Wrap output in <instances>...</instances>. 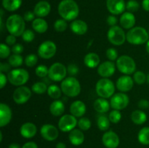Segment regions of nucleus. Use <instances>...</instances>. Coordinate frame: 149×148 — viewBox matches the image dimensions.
Wrapping results in <instances>:
<instances>
[{"instance_id": "aec40b11", "label": "nucleus", "mask_w": 149, "mask_h": 148, "mask_svg": "<svg viewBox=\"0 0 149 148\" xmlns=\"http://www.w3.org/2000/svg\"><path fill=\"white\" fill-rule=\"evenodd\" d=\"M51 11V5L46 0H42L36 4L33 8V12L37 17H47Z\"/></svg>"}, {"instance_id": "a878e982", "label": "nucleus", "mask_w": 149, "mask_h": 148, "mask_svg": "<svg viewBox=\"0 0 149 148\" xmlns=\"http://www.w3.org/2000/svg\"><path fill=\"white\" fill-rule=\"evenodd\" d=\"M93 107H94L95 110L98 113L104 114L110 110V102L108 101L107 99L99 97L95 100L94 103H93Z\"/></svg>"}, {"instance_id": "58836bf2", "label": "nucleus", "mask_w": 149, "mask_h": 148, "mask_svg": "<svg viewBox=\"0 0 149 148\" xmlns=\"http://www.w3.org/2000/svg\"><path fill=\"white\" fill-rule=\"evenodd\" d=\"M147 75L143 71H135L133 74V80L138 85H142L146 82Z\"/></svg>"}, {"instance_id": "c85d7f7f", "label": "nucleus", "mask_w": 149, "mask_h": 148, "mask_svg": "<svg viewBox=\"0 0 149 148\" xmlns=\"http://www.w3.org/2000/svg\"><path fill=\"white\" fill-rule=\"evenodd\" d=\"M32 28L38 33H45L48 29V23L45 19L42 17L35 18L32 22Z\"/></svg>"}, {"instance_id": "6e6d98bb", "label": "nucleus", "mask_w": 149, "mask_h": 148, "mask_svg": "<svg viewBox=\"0 0 149 148\" xmlns=\"http://www.w3.org/2000/svg\"><path fill=\"white\" fill-rule=\"evenodd\" d=\"M7 81H8L7 76H6V75L4 73L0 72V89H2L5 86L6 84H7Z\"/></svg>"}, {"instance_id": "412c9836", "label": "nucleus", "mask_w": 149, "mask_h": 148, "mask_svg": "<svg viewBox=\"0 0 149 148\" xmlns=\"http://www.w3.org/2000/svg\"><path fill=\"white\" fill-rule=\"evenodd\" d=\"M135 22H136V19H135V15L133 13L130 12H125L122 13L119 18V23H120L121 27L125 29H127V30L135 27Z\"/></svg>"}, {"instance_id": "09e8293b", "label": "nucleus", "mask_w": 149, "mask_h": 148, "mask_svg": "<svg viewBox=\"0 0 149 148\" xmlns=\"http://www.w3.org/2000/svg\"><path fill=\"white\" fill-rule=\"evenodd\" d=\"M12 52L13 54H16V55H20L21 53H23V50H24V47H23V45L21 44H15V45H13L11 48Z\"/></svg>"}, {"instance_id": "8fccbe9b", "label": "nucleus", "mask_w": 149, "mask_h": 148, "mask_svg": "<svg viewBox=\"0 0 149 148\" xmlns=\"http://www.w3.org/2000/svg\"><path fill=\"white\" fill-rule=\"evenodd\" d=\"M106 22H107V24L109 25L110 27H113V26H117L118 19L117 17H116V15H111L108 16L107 19H106Z\"/></svg>"}, {"instance_id": "79ce46f5", "label": "nucleus", "mask_w": 149, "mask_h": 148, "mask_svg": "<svg viewBox=\"0 0 149 148\" xmlns=\"http://www.w3.org/2000/svg\"><path fill=\"white\" fill-rule=\"evenodd\" d=\"M108 117H109L111 123H118L119 122H120L121 119H122V113H121L120 110H113H113L109 113Z\"/></svg>"}, {"instance_id": "7c9ffc66", "label": "nucleus", "mask_w": 149, "mask_h": 148, "mask_svg": "<svg viewBox=\"0 0 149 148\" xmlns=\"http://www.w3.org/2000/svg\"><path fill=\"white\" fill-rule=\"evenodd\" d=\"M22 0H2L3 8L8 12H15L22 5Z\"/></svg>"}, {"instance_id": "a19ab883", "label": "nucleus", "mask_w": 149, "mask_h": 148, "mask_svg": "<svg viewBox=\"0 0 149 148\" xmlns=\"http://www.w3.org/2000/svg\"><path fill=\"white\" fill-rule=\"evenodd\" d=\"M48 73H49V68L45 65H39L35 69V73L39 78H44L45 77L48 76Z\"/></svg>"}, {"instance_id": "4be33fe9", "label": "nucleus", "mask_w": 149, "mask_h": 148, "mask_svg": "<svg viewBox=\"0 0 149 148\" xmlns=\"http://www.w3.org/2000/svg\"><path fill=\"white\" fill-rule=\"evenodd\" d=\"M69 111L71 115L76 118H81L87 111V107L84 102L81 100H76L70 105Z\"/></svg>"}, {"instance_id": "4468645a", "label": "nucleus", "mask_w": 149, "mask_h": 148, "mask_svg": "<svg viewBox=\"0 0 149 148\" xmlns=\"http://www.w3.org/2000/svg\"><path fill=\"white\" fill-rule=\"evenodd\" d=\"M40 134L42 137L48 142H52L58 139L59 136L58 129L50 123L44 124L40 129Z\"/></svg>"}, {"instance_id": "ddd939ff", "label": "nucleus", "mask_w": 149, "mask_h": 148, "mask_svg": "<svg viewBox=\"0 0 149 148\" xmlns=\"http://www.w3.org/2000/svg\"><path fill=\"white\" fill-rule=\"evenodd\" d=\"M32 91L26 86H17L13 91V98L17 104H23L31 97Z\"/></svg>"}, {"instance_id": "1a4fd4ad", "label": "nucleus", "mask_w": 149, "mask_h": 148, "mask_svg": "<svg viewBox=\"0 0 149 148\" xmlns=\"http://www.w3.org/2000/svg\"><path fill=\"white\" fill-rule=\"evenodd\" d=\"M67 67L61 62H55L49 68L48 77L55 82H61L66 78Z\"/></svg>"}, {"instance_id": "c756f323", "label": "nucleus", "mask_w": 149, "mask_h": 148, "mask_svg": "<svg viewBox=\"0 0 149 148\" xmlns=\"http://www.w3.org/2000/svg\"><path fill=\"white\" fill-rule=\"evenodd\" d=\"M131 120L136 125H143L147 120V115L143 110H135L131 113Z\"/></svg>"}, {"instance_id": "ea45409f", "label": "nucleus", "mask_w": 149, "mask_h": 148, "mask_svg": "<svg viewBox=\"0 0 149 148\" xmlns=\"http://www.w3.org/2000/svg\"><path fill=\"white\" fill-rule=\"evenodd\" d=\"M38 56L35 54H29L25 57L24 63L29 68H33L37 64Z\"/></svg>"}, {"instance_id": "e433bc0d", "label": "nucleus", "mask_w": 149, "mask_h": 148, "mask_svg": "<svg viewBox=\"0 0 149 148\" xmlns=\"http://www.w3.org/2000/svg\"><path fill=\"white\" fill-rule=\"evenodd\" d=\"M67 28H68V23H67V21L63 18L58 19V20H55V22L54 23V29H55L57 32L62 33V32H64L65 30H66Z\"/></svg>"}, {"instance_id": "9d476101", "label": "nucleus", "mask_w": 149, "mask_h": 148, "mask_svg": "<svg viewBox=\"0 0 149 148\" xmlns=\"http://www.w3.org/2000/svg\"><path fill=\"white\" fill-rule=\"evenodd\" d=\"M57 52V46L52 41L47 40L42 42L38 47V56L44 59L53 57Z\"/></svg>"}, {"instance_id": "a211bd4d", "label": "nucleus", "mask_w": 149, "mask_h": 148, "mask_svg": "<svg viewBox=\"0 0 149 148\" xmlns=\"http://www.w3.org/2000/svg\"><path fill=\"white\" fill-rule=\"evenodd\" d=\"M133 78L129 75H123L119 77L116 83V87L120 92L126 93L130 91L134 86Z\"/></svg>"}, {"instance_id": "6e6552de", "label": "nucleus", "mask_w": 149, "mask_h": 148, "mask_svg": "<svg viewBox=\"0 0 149 148\" xmlns=\"http://www.w3.org/2000/svg\"><path fill=\"white\" fill-rule=\"evenodd\" d=\"M109 41L115 46H121L127 41V33L123 28L119 26L110 27L107 33Z\"/></svg>"}, {"instance_id": "bb28decb", "label": "nucleus", "mask_w": 149, "mask_h": 148, "mask_svg": "<svg viewBox=\"0 0 149 148\" xmlns=\"http://www.w3.org/2000/svg\"><path fill=\"white\" fill-rule=\"evenodd\" d=\"M65 104L61 100H55L49 105V112L55 117L62 116L65 112Z\"/></svg>"}, {"instance_id": "864d4df0", "label": "nucleus", "mask_w": 149, "mask_h": 148, "mask_svg": "<svg viewBox=\"0 0 149 148\" xmlns=\"http://www.w3.org/2000/svg\"><path fill=\"white\" fill-rule=\"evenodd\" d=\"M5 44L10 46H13L16 43V36L14 35L9 34L5 39Z\"/></svg>"}, {"instance_id": "2f4dec72", "label": "nucleus", "mask_w": 149, "mask_h": 148, "mask_svg": "<svg viewBox=\"0 0 149 148\" xmlns=\"http://www.w3.org/2000/svg\"><path fill=\"white\" fill-rule=\"evenodd\" d=\"M48 96L53 100H59L62 95V90L61 87L58 86L56 84H51L48 86L47 89Z\"/></svg>"}, {"instance_id": "393cba45", "label": "nucleus", "mask_w": 149, "mask_h": 148, "mask_svg": "<svg viewBox=\"0 0 149 148\" xmlns=\"http://www.w3.org/2000/svg\"><path fill=\"white\" fill-rule=\"evenodd\" d=\"M83 131L79 129H74L69 132L68 139L70 142L74 146H79L84 142V134Z\"/></svg>"}, {"instance_id": "9b49d317", "label": "nucleus", "mask_w": 149, "mask_h": 148, "mask_svg": "<svg viewBox=\"0 0 149 148\" xmlns=\"http://www.w3.org/2000/svg\"><path fill=\"white\" fill-rule=\"evenodd\" d=\"M78 123V120L73 115L65 114L61 116L58 120V126L60 131L63 132H70L74 129Z\"/></svg>"}, {"instance_id": "0e129e2a", "label": "nucleus", "mask_w": 149, "mask_h": 148, "mask_svg": "<svg viewBox=\"0 0 149 148\" xmlns=\"http://www.w3.org/2000/svg\"><path fill=\"white\" fill-rule=\"evenodd\" d=\"M146 82L149 84V73H148V75H147V78H146Z\"/></svg>"}, {"instance_id": "72a5a7b5", "label": "nucleus", "mask_w": 149, "mask_h": 148, "mask_svg": "<svg viewBox=\"0 0 149 148\" xmlns=\"http://www.w3.org/2000/svg\"><path fill=\"white\" fill-rule=\"evenodd\" d=\"M138 140L143 145H149V127L146 126L139 131Z\"/></svg>"}, {"instance_id": "e2e57ef3", "label": "nucleus", "mask_w": 149, "mask_h": 148, "mask_svg": "<svg viewBox=\"0 0 149 148\" xmlns=\"http://www.w3.org/2000/svg\"><path fill=\"white\" fill-rule=\"evenodd\" d=\"M3 139V135H2V131H0V142H2Z\"/></svg>"}, {"instance_id": "f704fd0d", "label": "nucleus", "mask_w": 149, "mask_h": 148, "mask_svg": "<svg viewBox=\"0 0 149 148\" xmlns=\"http://www.w3.org/2000/svg\"><path fill=\"white\" fill-rule=\"evenodd\" d=\"M48 86L43 81L34 83L31 86V91L36 94H43L47 91Z\"/></svg>"}, {"instance_id": "423d86ee", "label": "nucleus", "mask_w": 149, "mask_h": 148, "mask_svg": "<svg viewBox=\"0 0 149 148\" xmlns=\"http://www.w3.org/2000/svg\"><path fill=\"white\" fill-rule=\"evenodd\" d=\"M116 68L124 75L134 74L136 71V62L132 57L127 55L119 57L116 62Z\"/></svg>"}, {"instance_id": "c9c22d12", "label": "nucleus", "mask_w": 149, "mask_h": 148, "mask_svg": "<svg viewBox=\"0 0 149 148\" xmlns=\"http://www.w3.org/2000/svg\"><path fill=\"white\" fill-rule=\"evenodd\" d=\"M8 62L13 68H18L23 65V58L20 55L13 54L8 58Z\"/></svg>"}, {"instance_id": "39448f33", "label": "nucleus", "mask_w": 149, "mask_h": 148, "mask_svg": "<svg viewBox=\"0 0 149 148\" xmlns=\"http://www.w3.org/2000/svg\"><path fill=\"white\" fill-rule=\"evenodd\" d=\"M116 85L113 81L107 78H102L97 81L95 85V91L100 97L111 98L115 94Z\"/></svg>"}, {"instance_id": "603ef678", "label": "nucleus", "mask_w": 149, "mask_h": 148, "mask_svg": "<svg viewBox=\"0 0 149 148\" xmlns=\"http://www.w3.org/2000/svg\"><path fill=\"white\" fill-rule=\"evenodd\" d=\"M138 107L142 110H147V109L149 108V101L145 100V99H141V100L138 101Z\"/></svg>"}, {"instance_id": "5701e85b", "label": "nucleus", "mask_w": 149, "mask_h": 148, "mask_svg": "<svg viewBox=\"0 0 149 148\" xmlns=\"http://www.w3.org/2000/svg\"><path fill=\"white\" fill-rule=\"evenodd\" d=\"M70 28H71V31L75 33L76 35L82 36V35L85 34L88 30V26L84 20L76 19L71 23Z\"/></svg>"}, {"instance_id": "f03ea898", "label": "nucleus", "mask_w": 149, "mask_h": 148, "mask_svg": "<svg viewBox=\"0 0 149 148\" xmlns=\"http://www.w3.org/2000/svg\"><path fill=\"white\" fill-rule=\"evenodd\" d=\"M6 28L10 34L21 36L26 30V21L20 15L14 14L9 16L6 20Z\"/></svg>"}, {"instance_id": "5fc2aeb1", "label": "nucleus", "mask_w": 149, "mask_h": 148, "mask_svg": "<svg viewBox=\"0 0 149 148\" xmlns=\"http://www.w3.org/2000/svg\"><path fill=\"white\" fill-rule=\"evenodd\" d=\"M11 65L9 64V62H1L0 63V72L1 73H8L11 71Z\"/></svg>"}, {"instance_id": "dca6fc26", "label": "nucleus", "mask_w": 149, "mask_h": 148, "mask_svg": "<svg viewBox=\"0 0 149 148\" xmlns=\"http://www.w3.org/2000/svg\"><path fill=\"white\" fill-rule=\"evenodd\" d=\"M102 142L107 148H117L120 143V139L116 133L113 131H107L102 136Z\"/></svg>"}, {"instance_id": "2eb2a0df", "label": "nucleus", "mask_w": 149, "mask_h": 148, "mask_svg": "<svg viewBox=\"0 0 149 148\" xmlns=\"http://www.w3.org/2000/svg\"><path fill=\"white\" fill-rule=\"evenodd\" d=\"M116 68V65L114 62L108 60L100 63L97 68V71L98 75L102 78H109L115 73Z\"/></svg>"}, {"instance_id": "bf43d9fd", "label": "nucleus", "mask_w": 149, "mask_h": 148, "mask_svg": "<svg viewBox=\"0 0 149 148\" xmlns=\"http://www.w3.org/2000/svg\"><path fill=\"white\" fill-rule=\"evenodd\" d=\"M22 147L20 146V145L17 143H12L9 145L8 148H21Z\"/></svg>"}, {"instance_id": "6ab92c4d", "label": "nucleus", "mask_w": 149, "mask_h": 148, "mask_svg": "<svg viewBox=\"0 0 149 148\" xmlns=\"http://www.w3.org/2000/svg\"><path fill=\"white\" fill-rule=\"evenodd\" d=\"M13 118V112L10 106L5 103L0 104V127H4L10 123Z\"/></svg>"}, {"instance_id": "052dcab7", "label": "nucleus", "mask_w": 149, "mask_h": 148, "mask_svg": "<svg viewBox=\"0 0 149 148\" xmlns=\"http://www.w3.org/2000/svg\"><path fill=\"white\" fill-rule=\"evenodd\" d=\"M56 148H66V145L63 142H58L56 145Z\"/></svg>"}, {"instance_id": "69168bd1", "label": "nucleus", "mask_w": 149, "mask_h": 148, "mask_svg": "<svg viewBox=\"0 0 149 148\" xmlns=\"http://www.w3.org/2000/svg\"><path fill=\"white\" fill-rule=\"evenodd\" d=\"M148 35H149V30H148Z\"/></svg>"}, {"instance_id": "a18cd8bd", "label": "nucleus", "mask_w": 149, "mask_h": 148, "mask_svg": "<svg viewBox=\"0 0 149 148\" xmlns=\"http://www.w3.org/2000/svg\"><path fill=\"white\" fill-rule=\"evenodd\" d=\"M21 37L25 42L30 43V42L33 41V39H35V33L31 29H26V30L22 34Z\"/></svg>"}, {"instance_id": "c03bdc74", "label": "nucleus", "mask_w": 149, "mask_h": 148, "mask_svg": "<svg viewBox=\"0 0 149 148\" xmlns=\"http://www.w3.org/2000/svg\"><path fill=\"white\" fill-rule=\"evenodd\" d=\"M140 8V4L136 0H129L126 3V10L127 12L134 13L138 11Z\"/></svg>"}, {"instance_id": "f8f14e48", "label": "nucleus", "mask_w": 149, "mask_h": 148, "mask_svg": "<svg viewBox=\"0 0 149 148\" xmlns=\"http://www.w3.org/2000/svg\"><path fill=\"white\" fill-rule=\"evenodd\" d=\"M130 103V98L124 92L115 93L110 100L111 107L113 110H122L126 108Z\"/></svg>"}, {"instance_id": "7ed1b4c3", "label": "nucleus", "mask_w": 149, "mask_h": 148, "mask_svg": "<svg viewBox=\"0 0 149 148\" xmlns=\"http://www.w3.org/2000/svg\"><path fill=\"white\" fill-rule=\"evenodd\" d=\"M149 39L148 32L142 26H136L130 29L127 33V41L132 45L146 44Z\"/></svg>"}, {"instance_id": "de8ad7c7", "label": "nucleus", "mask_w": 149, "mask_h": 148, "mask_svg": "<svg viewBox=\"0 0 149 148\" xmlns=\"http://www.w3.org/2000/svg\"><path fill=\"white\" fill-rule=\"evenodd\" d=\"M79 72V68L76 64L71 63L67 66V73L70 76L75 77Z\"/></svg>"}, {"instance_id": "20e7f679", "label": "nucleus", "mask_w": 149, "mask_h": 148, "mask_svg": "<svg viewBox=\"0 0 149 148\" xmlns=\"http://www.w3.org/2000/svg\"><path fill=\"white\" fill-rule=\"evenodd\" d=\"M61 88L64 95L68 97H76L81 92V84L77 78L69 76L61 81Z\"/></svg>"}, {"instance_id": "f3484780", "label": "nucleus", "mask_w": 149, "mask_h": 148, "mask_svg": "<svg viewBox=\"0 0 149 148\" xmlns=\"http://www.w3.org/2000/svg\"><path fill=\"white\" fill-rule=\"evenodd\" d=\"M106 7L111 14L118 15L125 12L126 3L125 0H106Z\"/></svg>"}, {"instance_id": "49530a36", "label": "nucleus", "mask_w": 149, "mask_h": 148, "mask_svg": "<svg viewBox=\"0 0 149 148\" xmlns=\"http://www.w3.org/2000/svg\"><path fill=\"white\" fill-rule=\"evenodd\" d=\"M106 55L108 59H109V60L112 61V62H114V61L117 60V59L119 58V55H118L117 50L115 48L113 47L109 48L106 50Z\"/></svg>"}, {"instance_id": "13d9d810", "label": "nucleus", "mask_w": 149, "mask_h": 148, "mask_svg": "<svg viewBox=\"0 0 149 148\" xmlns=\"http://www.w3.org/2000/svg\"><path fill=\"white\" fill-rule=\"evenodd\" d=\"M142 7L145 11L149 12V0H143Z\"/></svg>"}, {"instance_id": "cd10ccee", "label": "nucleus", "mask_w": 149, "mask_h": 148, "mask_svg": "<svg viewBox=\"0 0 149 148\" xmlns=\"http://www.w3.org/2000/svg\"><path fill=\"white\" fill-rule=\"evenodd\" d=\"M84 63L89 68H97L100 64V57L95 52L87 53L84 57Z\"/></svg>"}, {"instance_id": "37998d69", "label": "nucleus", "mask_w": 149, "mask_h": 148, "mask_svg": "<svg viewBox=\"0 0 149 148\" xmlns=\"http://www.w3.org/2000/svg\"><path fill=\"white\" fill-rule=\"evenodd\" d=\"M11 49H10V46L6 44L5 43H1L0 44V57L1 59H6V58H9L11 55Z\"/></svg>"}, {"instance_id": "4d7b16f0", "label": "nucleus", "mask_w": 149, "mask_h": 148, "mask_svg": "<svg viewBox=\"0 0 149 148\" xmlns=\"http://www.w3.org/2000/svg\"><path fill=\"white\" fill-rule=\"evenodd\" d=\"M21 148H38V145L34 142H28L25 143Z\"/></svg>"}, {"instance_id": "b1692460", "label": "nucleus", "mask_w": 149, "mask_h": 148, "mask_svg": "<svg viewBox=\"0 0 149 148\" xmlns=\"http://www.w3.org/2000/svg\"><path fill=\"white\" fill-rule=\"evenodd\" d=\"M37 132V128L36 126L33 123L31 122H26V123L22 124L20 128V133L25 139H31Z\"/></svg>"}, {"instance_id": "4c0bfd02", "label": "nucleus", "mask_w": 149, "mask_h": 148, "mask_svg": "<svg viewBox=\"0 0 149 148\" xmlns=\"http://www.w3.org/2000/svg\"><path fill=\"white\" fill-rule=\"evenodd\" d=\"M77 126H79V129H81V131H87L91 128L92 122L88 118L81 117L80 118L79 120H78Z\"/></svg>"}, {"instance_id": "0eeeda50", "label": "nucleus", "mask_w": 149, "mask_h": 148, "mask_svg": "<svg viewBox=\"0 0 149 148\" xmlns=\"http://www.w3.org/2000/svg\"><path fill=\"white\" fill-rule=\"evenodd\" d=\"M8 81L15 86H24L29 79V73L23 68L11 70L7 75Z\"/></svg>"}, {"instance_id": "473e14b6", "label": "nucleus", "mask_w": 149, "mask_h": 148, "mask_svg": "<svg viewBox=\"0 0 149 148\" xmlns=\"http://www.w3.org/2000/svg\"><path fill=\"white\" fill-rule=\"evenodd\" d=\"M111 121L109 117L105 115H100L97 118V126L100 131H106L110 127Z\"/></svg>"}, {"instance_id": "f257e3e1", "label": "nucleus", "mask_w": 149, "mask_h": 148, "mask_svg": "<svg viewBox=\"0 0 149 148\" xmlns=\"http://www.w3.org/2000/svg\"><path fill=\"white\" fill-rule=\"evenodd\" d=\"M58 11L61 18L73 21L79 15V7L74 0H62L58 6Z\"/></svg>"}, {"instance_id": "3c124183", "label": "nucleus", "mask_w": 149, "mask_h": 148, "mask_svg": "<svg viewBox=\"0 0 149 148\" xmlns=\"http://www.w3.org/2000/svg\"><path fill=\"white\" fill-rule=\"evenodd\" d=\"M34 12L31 11H26L23 15V18L26 22H33L35 19Z\"/></svg>"}, {"instance_id": "680f3d73", "label": "nucleus", "mask_w": 149, "mask_h": 148, "mask_svg": "<svg viewBox=\"0 0 149 148\" xmlns=\"http://www.w3.org/2000/svg\"><path fill=\"white\" fill-rule=\"evenodd\" d=\"M146 50L147 53L149 55V39L148 41L146 42Z\"/></svg>"}]
</instances>
